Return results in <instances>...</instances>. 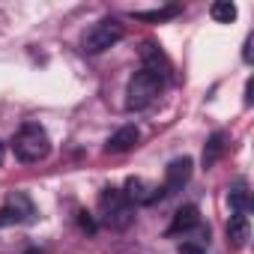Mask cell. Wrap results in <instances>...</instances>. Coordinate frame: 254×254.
I'll return each instance as SVG.
<instances>
[{"label":"cell","instance_id":"1","mask_svg":"<svg viewBox=\"0 0 254 254\" xmlns=\"http://www.w3.org/2000/svg\"><path fill=\"white\" fill-rule=\"evenodd\" d=\"M99 221L111 230H129L135 224V206L120 189H102L99 194Z\"/></svg>","mask_w":254,"mask_h":254},{"label":"cell","instance_id":"2","mask_svg":"<svg viewBox=\"0 0 254 254\" xmlns=\"http://www.w3.org/2000/svg\"><path fill=\"white\" fill-rule=\"evenodd\" d=\"M162 90H165V78H159L156 72L141 66L129 78V84H126V108L129 111H144L162 96Z\"/></svg>","mask_w":254,"mask_h":254},{"label":"cell","instance_id":"3","mask_svg":"<svg viewBox=\"0 0 254 254\" xmlns=\"http://www.w3.org/2000/svg\"><path fill=\"white\" fill-rule=\"evenodd\" d=\"M12 150H15V156H18L21 162L33 165V162L48 159V153H51V138H48V132L42 129L39 123H24L21 129L15 132V138H12Z\"/></svg>","mask_w":254,"mask_h":254},{"label":"cell","instance_id":"4","mask_svg":"<svg viewBox=\"0 0 254 254\" xmlns=\"http://www.w3.org/2000/svg\"><path fill=\"white\" fill-rule=\"evenodd\" d=\"M123 36H126V27H123L117 18H102V21H96V24L84 33L81 48H84V54H102V51L114 48Z\"/></svg>","mask_w":254,"mask_h":254},{"label":"cell","instance_id":"5","mask_svg":"<svg viewBox=\"0 0 254 254\" xmlns=\"http://www.w3.org/2000/svg\"><path fill=\"white\" fill-rule=\"evenodd\" d=\"M123 194L129 197V203H132V206H147V203L162 200V189H159V186H153V183H147V180H141V177H129V180H126Z\"/></svg>","mask_w":254,"mask_h":254},{"label":"cell","instance_id":"6","mask_svg":"<svg viewBox=\"0 0 254 254\" xmlns=\"http://www.w3.org/2000/svg\"><path fill=\"white\" fill-rule=\"evenodd\" d=\"M189 180H191V159H189V156L174 159V162L168 165V171H165V186H159V189H162V197L180 191Z\"/></svg>","mask_w":254,"mask_h":254},{"label":"cell","instance_id":"7","mask_svg":"<svg viewBox=\"0 0 254 254\" xmlns=\"http://www.w3.org/2000/svg\"><path fill=\"white\" fill-rule=\"evenodd\" d=\"M141 57H144V69H150V72H156L159 78L168 81V75H171V60L165 57V51H162L156 42H144Z\"/></svg>","mask_w":254,"mask_h":254},{"label":"cell","instance_id":"8","mask_svg":"<svg viewBox=\"0 0 254 254\" xmlns=\"http://www.w3.org/2000/svg\"><path fill=\"white\" fill-rule=\"evenodd\" d=\"M138 138H141V135H138L135 126H120V129L108 138L105 150H108V153H129V150H135Z\"/></svg>","mask_w":254,"mask_h":254},{"label":"cell","instance_id":"9","mask_svg":"<svg viewBox=\"0 0 254 254\" xmlns=\"http://www.w3.org/2000/svg\"><path fill=\"white\" fill-rule=\"evenodd\" d=\"M197 224H200V212H197V206L186 203V206H180V209L174 212V221H171L168 233H171V236H174V233H186V230H191V227H197Z\"/></svg>","mask_w":254,"mask_h":254},{"label":"cell","instance_id":"10","mask_svg":"<svg viewBox=\"0 0 254 254\" xmlns=\"http://www.w3.org/2000/svg\"><path fill=\"white\" fill-rule=\"evenodd\" d=\"M248 236H251V227H248V215H236L227 221V242L233 248H245L248 245Z\"/></svg>","mask_w":254,"mask_h":254},{"label":"cell","instance_id":"11","mask_svg":"<svg viewBox=\"0 0 254 254\" xmlns=\"http://www.w3.org/2000/svg\"><path fill=\"white\" fill-rule=\"evenodd\" d=\"M227 200H230V209H233L236 215H248V212H251V191H248V183L239 180V183L230 189Z\"/></svg>","mask_w":254,"mask_h":254},{"label":"cell","instance_id":"12","mask_svg":"<svg viewBox=\"0 0 254 254\" xmlns=\"http://www.w3.org/2000/svg\"><path fill=\"white\" fill-rule=\"evenodd\" d=\"M224 150H227V135H224V132H215V135L206 141V147H203V168H212V165L224 156Z\"/></svg>","mask_w":254,"mask_h":254},{"label":"cell","instance_id":"13","mask_svg":"<svg viewBox=\"0 0 254 254\" xmlns=\"http://www.w3.org/2000/svg\"><path fill=\"white\" fill-rule=\"evenodd\" d=\"M209 15H212L218 24H230V21L236 18V6L230 3V0H218V3H212Z\"/></svg>","mask_w":254,"mask_h":254},{"label":"cell","instance_id":"14","mask_svg":"<svg viewBox=\"0 0 254 254\" xmlns=\"http://www.w3.org/2000/svg\"><path fill=\"white\" fill-rule=\"evenodd\" d=\"M174 15H180V6H165V9H153V12H135V18L138 21H168V18H174Z\"/></svg>","mask_w":254,"mask_h":254},{"label":"cell","instance_id":"15","mask_svg":"<svg viewBox=\"0 0 254 254\" xmlns=\"http://www.w3.org/2000/svg\"><path fill=\"white\" fill-rule=\"evenodd\" d=\"M9 206H12L24 221H30V218H33V203H30V197H24L21 191H15V194L9 197Z\"/></svg>","mask_w":254,"mask_h":254},{"label":"cell","instance_id":"16","mask_svg":"<svg viewBox=\"0 0 254 254\" xmlns=\"http://www.w3.org/2000/svg\"><path fill=\"white\" fill-rule=\"evenodd\" d=\"M24 218L12 209V206H3V209H0V227H9V224H21Z\"/></svg>","mask_w":254,"mask_h":254},{"label":"cell","instance_id":"17","mask_svg":"<svg viewBox=\"0 0 254 254\" xmlns=\"http://www.w3.org/2000/svg\"><path fill=\"white\" fill-rule=\"evenodd\" d=\"M180 254H203L197 245H191V242H186V245H180Z\"/></svg>","mask_w":254,"mask_h":254},{"label":"cell","instance_id":"18","mask_svg":"<svg viewBox=\"0 0 254 254\" xmlns=\"http://www.w3.org/2000/svg\"><path fill=\"white\" fill-rule=\"evenodd\" d=\"M0 162H3V147H0Z\"/></svg>","mask_w":254,"mask_h":254}]
</instances>
